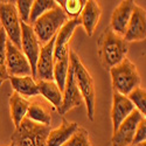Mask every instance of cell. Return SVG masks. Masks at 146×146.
Instances as JSON below:
<instances>
[{
  "mask_svg": "<svg viewBox=\"0 0 146 146\" xmlns=\"http://www.w3.org/2000/svg\"><path fill=\"white\" fill-rule=\"evenodd\" d=\"M129 52V43L110 27L104 29L98 39V55L103 68L110 70L121 62Z\"/></svg>",
  "mask_w": 146,
  "mask_h": 146,
  "instance_id": "6da1fadb",
  "label": "cell"
},
{
  "mask_svg": "<svg viewBox=\"0 0 146 146\" xmlns=\"http://www.w3.org/2000/svg\"><path fill=\"white\" fill-rule=\"evenodd\" d=\"M70 66L74 70V76L76 81V86L82 95L83 102L87 105V113L90 120L95 119V108H96V91L94 80L90 75L89 70L82 63L80 56L71 50L69 52Z\"/></svg>",
  "mask_w": 146,
  "mask_h": 146,
  "instance_id": "7a4b0ae2",
  "label": "cell"
},
{
  "mask_svg": "<svg viewBox=\"0 0 146 146\" xmlns=\"http://www.w3.org/2000/svg\"><path fill=\"white\" fill-rule=\"evenodd\" d=\"M113 92L127 96L133 89L140 87V76L136 64L125 57L110 69Z\"/></svg>",
  "mask_w": 146,
  "mask_h": 146,
  "instance_id": "3957f363",
  "label": "cell"
},
{
  "mask_svg": "<svg viewBox=\"0 0 146 146\" xmlns=\"http://www.w3.org/2000/svg\"><path fill=\"white\" fill-rule=\"evenodd\" d=\"M68 19L69 18L64 13V11L60 7L58 4L53 9L48 11L47 13L41 15L32 25L33 32L39 43L43 46L49 42Z\"/></svg>",
  "mask_w": 146,
  "mask_h": 146,
  "instance_id": "277c9868",
  "label": "cell"
},
{
  "mask_svg": "<svg viewBox=\"0 0 146 146\" xmlns=\"http://www.w3.org/2000/svg\"><path fill=\"white\" fill-rule=\"evenodd\" d=\"M50 130V126L23 118L12 136V144L14 146H46Z\"/></svg>",
  "mask_w": 146,
  "mask_h": 146,
  "instance_id": "5b68a950",
  "label": "cell"
},
{
  "mask_svg": "<svg viewBox=\"0 0 146 146\" xmlns=\"http://www.w3.org/2000/svg\"><path fill=\"white\" fill-rule=\"evenodd\" d=\"M0 21L7 39L17 48L21 49V21L14 3L0 1Z\"/></svg>",
  "mask_w": 146,
  "mask_h": 146,
  "instance_id": "8992f818",
  "label": "cell"
},
{
  "mask_svg": "<svg viewBox=\"0 0 146 146\" xmlns=\"http://www.w3.org/2000/svg\"><path fill=\"white\" fill-rule=\"evenodd\" d=\"M6 69L9 76H32L28 60L8 39L6 41Z\"/></svg>",
  "mask_w": 146,
  "mask_h": 146,
  "instance_id": "52a82bcc",
  "label": "cell"
},
{
  "mask_svg": "<svg viewBox=\"0 0 146 146\" xmlns=\"http://www.w3.org/2000/svg\"><path fill=\"white\" fill-rule=\"evenodd\" d=\"M20 26H21V52L28 60L31 69H32V77L35 80L36 63H38L41 44L39 43L38 39H36L31 25L21 22Z\"/></svg>",
  "mask_w": 146,
  "mask_h": 146,
  "instance_id": "ba28073f",
  "label": "cell"
},
{
  "mask_svg": "<svg viewBox=\"0 0 146 146\" xmlns=\"http://www.w3.org/2000/svg\"><path fill=\"white\" fill-rule=\"evenodd\" d=\"M145 117L138 111L133 110L121 123L118 129L113 132V136L111 139L112 146H130L132 145V140L135 137V131L139 121Z\"/></svg>",
  "mask_w": 146,
  "mask_h": 146,
  "instance_id": "9c48e42d",
  "label": "cell"
},
{
  "mask_svg": "<svg viewBox=\"0 0 146 146\" xmlns=\"http://www.w3.org/2000/svg\"><path fill=\"white\" fill-rule=\"evenodd\" d=\"M82 103H83V98L76 86L74 70H72L71 66H69L66 86L62 91V104H61V108L58 109V113L63 116L68 111L72 110L74 108H80Z\"/></svg>",
  "mask_w": 146,
  "mask_h": 146,
  "instance_id": "30bf717a",
  "label": "cell"
},
{
  "mask_svg": "<svg viewBox=\"0 0 146 146\" xmlns=\"http://www.w3.org/2000/svg\"><path fill=\"white\" fill-rule=\"evenodd\" d=\"M54 43L55 36L43 46H41L38 63H36L35 81H54Z\"/></svg>",
  "mask_w": 146,
  "mask_h": 146,
  "instance_id": "8fae6325",
  "label": "cell"
},
{
  "mask_svg": "<svg viewBox=\"0 0 146 146\" xmlns=\"http://www.w3.org/2000/svg\"><path fill=\"white\" fill-rule=\"evenodd\" d=\"M146 38V13L145 9L136 5L124 34V40L129 42L144 41Z\"/></svg>",
  "mask_w": 146,
  "mask_h": 146,
  "instance_id": "7c38bea8",
  "label": "cell"
},
{
  "mask_svg": "<svg viewBox=\"0 0 146 146\" xmlns=\"http://www.w3.org/2000/svg\"><path fill=\"white\" fill-rule=\"evenodd\" d=\"M136 7V4L131 0H123L120 1L119 5L116 7L113 13L111 15V26L110 28L118 34L119 36H123L127 27V23L131 19L132 12Z\"/></svg>",
  "mask_w": 146,
  "mask_h": 146,
  "instance_id": "4fadbf2b",
  "label": "cell"
},
{
  "mask_svg": "<svg viewBox=\"0 0 146 146\" xmlns=\"http://www.w3.org/2000/svg\"><path fill=\"white\" fill-rule=\"evenodd\" d=\"M135 110V106L130 102L127 96L113 92L112 95V108H111V119L113 132L123 123L124 119Z\"/></svg>",
  "mask_w": 146,
  "mask_h": 146,
  "instance_id": "5bb4252c",
  "label": "cell"
},
{
  "mask_svg": "<svg viewBox=\"0 0 146 146\" xmlns=\"http://www.w3.org/2000/svg\"><path fill=\"white\" fill-rule=\"evenodd\" d=\"M102 15V9L100 4L95 1V0H88L86 1L81 14H80V20H81V25L86 29L88 36H92L97 25L100 22Z\"/></svg>",
  "mask_w": 146,
  "mask_h": 146,
  "instance_id": "9a60e30c",
  "label": "cell"
},
{
  "mask_svg": "<svg viewBox=\"0 0 146 146\" xmlns=\"http://www.w3.org/2000/svg\"><path fill=\"white\" fill-rule=\"evenodd\" d=\"M78 124L75 121H69L66 118L62 119L61 125L54 130H50L47 137L46 146H63L76 132Z\"/></svg>",
  "mask_w": 146,
  "mask_h": 146,
  "instance_id": "2e32d148",
  "label": "cell"
},
{
  "mask_svg": "<svg viewBox=\"0 0 146 146\" xmlns=\"http://www.w3.org/2000/svg\"><path fill=\"white\" fill-rule=\"evenodd\" d=\"M8 81L11 82L14 92L25 98L38 97L40 95L36 81L32 76H9Z\"/></svg>",
  "mask_w": 146,
  "mask_h": 146,
  "instance_id": "e0dca14e",
  "label": "cell"
},
{
  "mask_svg": "<svg viewBox=\"0 0 146 146\" xmlns=\"http://www.w3.org/2000/svg\"><path fill=\"white\" fill-rule=\"evenodd\" d=\"M26 118L34 121V123L47 125V126H50V123H52V115H50L49 108L39 100L29 102V108H28Z\"/></svg>",
  "mask_w": 146,
  "mask_h": 146,
  "instance_id": "ac0fdd59",
  "label": "cell"
},
{
  "mask_svg": "<svg viewBox=\"0 0 146 146\" xmlns=\"http://www.w3.org/2000/svg\"><path fill=\"white\" fill-rule=\"evenodd\" d=\"M36 84H38L39 94L44 100L52 103V105L58 111L62 104V91L58 89L56 83L54 81H36Z\"/></svg>",
  "mask_w": 146,
  "mask_h": 146,
  "instance_id": "d6986e66",
  "label": "cell"
},
{
  "mask_svg": "<svg viewBox=\"0 0 146 146\" xmlns=\"http://www.w3.org/2000/svg\"><path fill=\"white\" fill-rule=\"evenodd\" d=\"M9 108L12 120H13V124L17 129L22 121V119L26 118L29 108V101L25 97L18 95L17 92H13L9 98Z\"/></svg>",
  "mask_w": 146,
  "mask_h": 146,
  "instance_id": "ffe728a7",
  "label": "cell"
},
{
  "mask_svg": "<svg viewBox=\"0 0 146 146\" xmlns=\"http://www.w3.org/2000/svg\"><path fill=\"white\" fill-rule=\"evenodd\" d=\"M56 5L57 3L55 0H35V1H33L29 14V25L32 26L41 15L47 13L48 11L53 9Z\"/></svg>",
  "mask_w": 146,
  "mask_h": 146,
  "instance_id": "44dd1931",
  "label": "cell"
},
{
  "mask_svg": "<svg viewBox=\"0 0 146 146\" xmlns=\"http://www.w3.org/2000/svg\"><path fill=\"white\" fill-rule=\"evenodd\" d=\"M86 1L87 0H61V1L56 3L64 11L68 18L74 19L80 17L84 5H86Z\"/></svg>",
  "mask_w": 146,
  "mask_h": 146,
  "instance_id": "7402d4cb",
  "label": "cell"
},
{
  "mask_svg": "<svg viewBox=\"0 0 146 146\" xmlns=\"http://www.w3.org/2000/svg\"><path fill=\"white\" fill-rule=\"evenodd\" d=\"M127 98L133 104L136 110H138L145 117V115H146V91H145V89L141 87L133 89L127 95Z\"/></svg>",
  "mask_w": 146,
  "mask_h": 146,
  "instance_id": "603a6c76",
  "label": "cell"
},
{
  "mask_svg": "<svg viewBox=\"0 0 146 146\" xmlns=\"http://www.w3.org/2000/svg\"><path fill=\"white\" fill-rule=\"evenodd\" d=\"M6 33L3 28H0V86L9 78L6 69Z\"/></svg>",
  "mask_w": 146,
  "mask_h": 146,
  "instance_id": "cb8c5ba5",
  "label": "cell"
},
{
  "mask_svg": "<svg viewBox=\"0 0 146 146\" xmlns=\"http://www.w3.org/2000/svg\"><path fill=\"white\" fill-rule=\"evenodd\" d=\"M63 146H92V145L89 138L88 131L83 127H78L76 132L72 135V137Z\"/></svg>",
  "mask_w": 146,
  "mask_h": 146,
  "instance_id": "d4e9b609",
  "label": "cell"
},
{
  "mask_svg": "<svg viewBox=\"0 0 146 146\" xmlns=\"http://www.w3.org/2000/svg\"><path fill=\"white\" fill-rule=\"evenodd\" d=\"M14 3H15V8H17L20 21L29 25V14H31L33 1L32 0H18V1H14Z\"/></svg>",
  "mask_w": 146,
  "mask_h": 146,
  "instance_id": "484cf974",
  "label": "cell"
},
{
  "mask_svg": "<svg viewBox=\"0 0 146 146\" xmlns=\"http://www.w3.org/2000/svg\"><path fill=\"white\" fill-rule=\"evenodd\" d=\"M146 140V119H141L139 124L136 127L135 131V137L132 140V145H137L139 143H143Z\"/></svg>",
  "mask_w": 146,
  "mask_h": 146,
  "instance_id": "4316f807",
  "label": "cell"
},
{
  "mask_svg": "<svg viewBox=\"0 0 146 146\" xmlns=\"http://www.w3.org/2000/svg\"><path fill=\"white\" fill-rule=\"evenodd\" d=\"M136 146H146V141H143V143H139V144H137Z\"/></svg>",
  "mask_w": 146,
  "mask_h": 146,
  "instance_id": "83f0119b",
  "label": "cell"
},
{
  "mask_svg": "<svg viewBox=\"0 0 146 146\" xmlns=\"http://www.w3.org/2000/svg\"><path fill=\"white\" fill-rule=\"evenodd\" d=\"M9 146H14V145H13V144H11V145H9Z\"/></svg>",
  "mask_w": 146,
  "mask_h": 146,
  "instance_id": "f1b7e54d",
  "label": "cell"
}]
</instances>
